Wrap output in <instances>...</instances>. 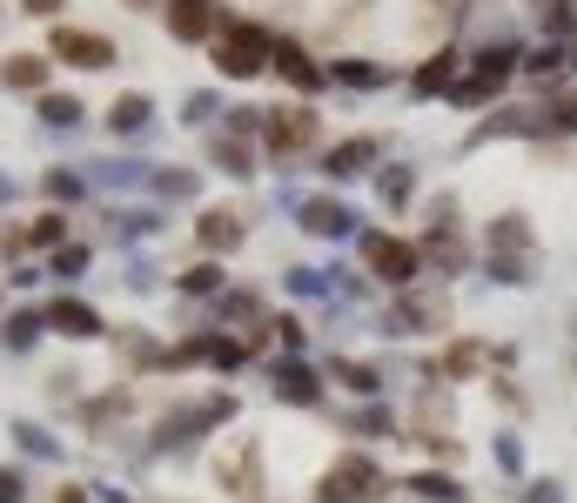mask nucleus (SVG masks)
<instances>
[{
	"mask_svg": "<svg viewBox=\"0 0 577 503\" xmlns=\"http://www.w3.org/2000/svg\"><path fill=\"white\" fill-rule=\"evenodd\" d=\"M490 235H498V242H524V235H531V228H524V222H517V215H504V222H498V228H490Z\"/></svg>",
	"mask_w": 577,
	"mask_h": 503,
	"instance_id": "393cba45",
	"label": "nucleus"
},
{
	"mask_svg": "<svg viewBox=\"0 0 577 503\" xmlns=\"http://www.w3.org/2000/svg\"><path fill=\"white\" fill-rule=\"evenodd\" d=\"M47 322H54V329H67V335H95V329H101V322H95V309H81V302H54V309H47Z\"/></svg>",
	"mask_w": 577,
	"mask_h": 503,
	"instance_id": "ddd939ff",
	"label": "nucleus"
},
{
	"mask_svg": "<svg viewBox=\"0 0 577 503\" xmlns=\"http://www.w3.org/2000/svg\"><path fill=\"white\" fill-rule=\"evenodd\" d=\"M269 67H276L282 81H296L302 95H316V88H322V67H316V61H309L296 41H276V47H269Z\"/></svg>",
	"mask_w": 577,
	"mask_h": 503,
	"instance_id": "0eeeda50",
	"label": "nucleus"
},
{
	"mask_svg": "<svg viewBox=\"0 0 577 503\" xmlns=\"http://www.w3.org/2000/svg\"><path fill=\"white\" fill-rule=\"evenodd\" d=\"M524 67V54L504 41V47H483L477 54V67H470V81H457V88H450V101L457 108H483V101H498V88H504V81Z\"/></svg>",
	"mask_w": 577,
	"mask_h": 503,
	"instance_id": "f257e3e1",
	"label": "nucleus"
},
{
	"mask_svg": "<svg viewBox=\"0 0 577 503\" xmlns=\"http://www.w3.org/2000/svg\"><path fill=\"white\" fill-rule=\"evenodd\" d=\"M336 376H343V389H356V396H376V376H370L363 363H336Z\"/></svg>",
	"mask_w": 577,
	"mask_h": 503,
	"instance_id": "a211bd4d",
	"label": "nucleus"
},
{
	"mask_svg": "<svg viewBox=\"0 0 577 503\" xmlns=\"http://www.w3.org/2000/svg\"><path fill=\"white\" fill-rule=\"evenodd\" d=\"M54 503H88V496H81V490H61V496H54Z\"/></svg>",
	"mask_w": 577,
	"mask_h": 503,
	"instance_id": "cd10ccee",
	"label": "nucleus"
},
{
	"mask_svg": "<svg viewBox=\"0 0 577 503\" xmlns=\"http://www.w3.org/2000/svg\"><path fill=\"white\" fill-rule=\"evenodd\" d=\"M477 363H490V350H483V343H457V350L444 356V370H450V376H477Z\"/></svg>",
	"mask_w": 577,
	"mask_h": 503,
	"instance_id": "2eb2a0df",
	"label": "nucleus"
},
{
	"mask_svg": "<svg viewBox=\"0 0 577 503\" xmlns=\"http://www.w3.org/2000/svg\"><path fill=\"white\" fill-rule=\"evenodd\" d=\"M370 490H376V463L370 457H343L336 470H329V483H322V503H356Z\"/></svg>",
	"mask_w": 577,
	"mask_h": 503,
	"instance_id": "20e7f679",
	"label": "nucleus"
},
{
	"mask_svg": "<svg viewBox=\"0 0 577 503\" xmlns=\"http://www.w3.org/2000/svg\"><path fill=\"white\" fill-rule=\"evenodd\" d=\"M54 54L74 61V67H108V61H115V47H108L101 34H81V28H61V34H54Z\"/></svg>",
	"mask_w": 577,
	"mask_h": 503,
	"instance_id": "39448f33",
	"label": "nucleus"
},
{
	"mask_svg": "<svg viewBox=\"0 0 577 503\" xmlns=\"http://www.w3.org/2000/svg\"><path fill=\"white\" fill-rule=\"evenodd\" d=\"M169 28L182 41H209V0H169Z\"/></svg>",
	"mask_w": 577,
	"mask_h": 503,
	"instance_id": "9d476101",
	"label": "nucleus"
},
{
	"mask_svg": "<svg viewBox=\"0 0 577 503\" xmlns=\"http://www.w3.org/2000/svg\"><path fill=\"white\" fill-rule=\"evenodd\" d=\"M537 14H544V28H564L570 21V0H537Z\"/></svg>",
	"mask_w": 577,
	"mask_h": 503,
	"instance_id": "b1692460",
	"label": "nucleus"
},
{
	"mask_svg": "<svg viewBox=\"0 0 577 503\" xmlns=\"http://www.w3.org/2000/svg\"><path fill=\"white\" fill-rule=\"evenodd\" d=\"M269 34L263 28H249V21H235V28H222L215 34V67L228 74V81H249V74H263L269 67Z\"/></svg>",
	"mask_w": 577,
	"mask_h": 503,
	"instance_id": "f03ea898",
	"label": "nucleus"
},
{
	"mask_svg": "<svg viewBox=\"0 0 577 503\" xmlns=\"http://www.w3.org/2000/svg\"><path fill=\"white\" fill-rule=\"evenodd\" d=\"M544 128L551 135H577V95H564L557 108H544Z\"/></svg>",
	"mask_w": 577,
	"mask_h": 503,
	"instance_id": "f3484780",
	"label": "nucleus"
},
{
	"mask_svg": "<svg viewBox=\"0 0 577 503\" xmlns=\"http://www.w3.org/2000/svg\"><path fill=\"white\" fill-rule=\"evenodd\" d=\"M444 88H457V47H437L417 74H409V95H417V101H430V95H444Z\"/></svg>",
	"mask_w": 577,
	"mask_h": 503,
	"instance_id": "423d86ee",
	"label": "nucleus"
},
{
	"mask_svg": "<svg viewBox=\"0 0 577 503\" xmlns=\"http://www.w3.org/2000/svg\"><path fill=\"white\" fill-rule=\"evenodd\" d=\"M269 376H276V396H289V403H316V396H322V383H316L296 356H289V363H276Z\"/></svg>",
	"mask_w": 577,
	"mask_h": 503,
	"instance_id": "1a4fd4ad",
	"label": "nucleus"
},
{
	"mask_svg": "<svg viewBox=\"0 0 577 503\" xmlns=\"http://www.w3.org/2000/svg\"><path fill=\"white\" fill-rule=\"evenodd\" d=\"M235 235H242L235 215H202V242H209V248H235Z\"/></svg>",
	"mask_w": 577,
	"mask_h": 503,
	"instance_id": "dca6fc26",
	"label": "nucleus"
},
{
	"mask_svg": "<svg viewBox=\"0 0 577 503\" xmlns=\"http://www.w3.org/2000/svg\"><path fill=\"white\" fill-rule=\"evenodd\" d=\"M417 490H424V496H444V503H463V490H457L450 477H417Z\"/></svg>",
	"mask_w": 577,
	"mask_h": 503,
	"instance_id": "aec40b11",
	"label": "nucleus"
},
{
	"mask_svg": "<svg viewBox=\"0 0 577 503\" xmlns=\"http://www.w3.org/2000/svg\"><path fill=\"white\" fill-rule=\"evenodd\" d=\"M370 154H376V141H343L336 154H322V168L329 175H356V168H370Z\"/></svg>",
	"mask_w": 577,
	"mask_h": 503,
	"instance_id": "9b49d317",
	"label": "nucleus"
},
{
	"mask_svg": "<svg viewBox=\"0 0 577 503\" xmlns=\"http://www.w3.org/2000/svg\"><path fill=\"white\" fill-rule=\"evenodd\" d=\"M222 168H228V175H256V161H249V148H235V141L222 148Z\"/></svg>",
	"mask_w": 577,
	"mask_h": 503,
	"instance_id": "412c9836",
	"label": "nucleus"
},
{
	"mask_svg": "<svg viewBox=\"0 0 577 503\" xmlns=\"http://www.w3.org/2000/svg\"><path fill=\"white\" fill-rule=\"evenodd\" d=\"M141 121H148V101H141V95H128V101L115 108V128H141Z\"/></svg>",
	"mask_w": 577,
	"mask_h": 503,
	"instance_id": "6ab92c4d",
	"label": "nucleus"
},
{
	"mask_svg": "<svg viewBox=\"0 0 577 503\" xmlns=\"http://www.w3.org/2000/svg\"><path fill=\"white\" fill-rule=\"evenodd\" d=\"M363 263H370V276H376V282H389V289L417 282V248H409L403 235L370 228V235H363Z\"/></svg>",
	"mask_w": 577,
	"mask_h": 503,
	"instance_id": "7ed1b4c3",
	"label": "nucleus"
},
{
	"mask_svg": "<svg viewBox=\"0 0 577 503\" xmlns=\"http://www.w3.org/2000/svg\"><path fill=\"white\" fill-rule=\"evenodd\" d=\"M570 61H577V54H570Z\"/></svg>",
	"mask_w": 577,
	"mask_h": 503,
	"instance_id": "c85d7f7f",
	"label": "nucleus"
},
{
	"mask_svg": "<svg viewBox=\"0 0 577 503\" xmlns=\"http://www.w3.org/2000/svg\"><path fill=\"white\" fill-rule=\"evenodd\" d=\"M0 503H21V477L14 470H0Z\"/></svg>",
	"mask_w": 577,
	"mask_h": 503,
	"instance_id": "a878e982",
	"label": "nucleus"
},
{
	"mask_svg": "<svg viewBox=\"0 0 577 503\" xmlns=\"http://www.w3.org/2000/svg\"><path fill=\"white\" fill-rule=\"evenodd\" d=\"M524 67H531V74H551V67H564V54H557V47H537V54H524Z\"/></svg>",
	"mask_w": 577,
	"mask_h": 503,
	"instance_id": "5701e85b",
	"label": "nucleus"
},
{
	"mask_svg": "<svg viewBox=\"0 0 577 503\" xmlns=\"http://www.w3.org/2000/svg\"><path fill=\"white\" fill-rule=\"evenodd\" d=\"M302 228H309V235H343L350 215H343L336 202H309V208H302Z\"/></svg>",
	"mask_w": 577,
	"mask_h": 503,
	"instance_id": "f8f14e48",
	"label": "nucleus"
},
{
	"mask_svg": "<svg viewBox=\"0 0 577 503\" xmlns=\"http://www.w3.org/2000/svg\"><path fill=\"white\" fill-rule=\"evenodd\" d=\"M309 135H316V115H309V108H289V115H269V148H276V154H296V148H302Z\"/></svg>",
	"mask_w": 577,
	"mask_h": 503,
	"instance_id": "6e6552de",
	"label": "nucleus"
},
{
	"mask_svg": "<svg viewBox=\"0 0 577 503\" xmlns=\"http://www.w3.org/2000/svg\"><path fill=\"white\" fill-rule=\"evenodd\" d=\"M336 81H350V88H383L389 67H370V61H343V67H329Z\"/></svg>",
	"mask_w": 577,
	"mask_h": 503,
	"instance_id": "4468645a",
	"label": "nucleus"
},
{
	"mask_svg": "<svg viewBox=\"0 0 577 503\" xmlns=\"http://www.w3.org/2000/svg\"><path fill=\"white\" fill-rule=\"evenodd\" d=\"M8 81H14V88H34V81H41V61H8Z\"/></svg>",
	"mask_w": 577,
	"mask_h": 503,
	"instance_id": "4be33fe9",
	"label": "nucleus"
},
{
	"mask_svg": "<svg viewBox=\"0 0 577 503\" xmlns=\"http://www.w3.org/2000/svg\"><path fill=\"white\" fill-rule=\"evenodd\" d=\"M28 8H34V14H54V8H61V0H28Z\"/></svg>",
	"mask_w": 577,
	"mask_h": 503,
	"instance_id": "bb28decb",
	"label": "nucleus"
}]
</instances>
